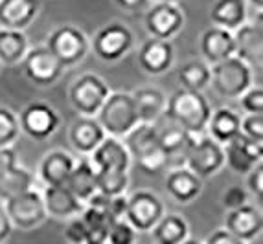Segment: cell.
Wrapping results in <instances>:
<instances>
[{
    "instance_id": "obj_1",
    "label": "cell",
    "mask_w": 263,
    "mask_h": 244,
    "mask_svg": "<svg viewBox=\"0 0 263 244\" xmlns=\"http://www.w3.org/2000/svg\"><path fill=\"white\" fill-rule=\"evenodd\" d=\"M162 114L166 119L182 127L190 134H201L202 131H206L212 109L201 90L179 88L166 99Z\"/></svg>"
},
{
    "instance_id": "obj_2",
    "label": "cell",
    "mask_w": 263,
    "mask_h": 244,
    "mask_svg": "<svg viewBox=\"0 0 263 244\" xmlns=\"http://www.w3.org/2000/svg\"><path fill=\"white\" fill-rule=\"evenodd\" d=\"M123 145L145 174H158L170 164L166 151L158 144V131L155 123L138 121L123 136Z\"/></svg>"
},
{
    "instance_id": "obj_3",
    "label": "cell",
    "mask_w": 263,
    "mask_h": 244,
    "mask_svg": "<svg viewBox=\"0 0 263 244\" xmlns=\"http://www.w3.org/2000/svg\"><path fill=\"white\" fill-rule=\"evenodd\" d=\"M96 119L103 127L105 134L114 136V138H123L140 121L131 94H125V92L109 94L98 110Z\"/></svg>"
},
{
    "instance_id": "obj_4",
    "label": "cell",
    "mask_w": 263,
    "mask_h": 244,
    "mask_svg": "<svg viewBox=\"0 0 263 244\" xmlns=\"http://www.w3.org/2000/svg\"><path fill=\"white\" fill-rule=\"evenodd\" d=\"M210 83L223 97H239L252 85L250 66L239 57L230 55L210 68Z\"/></svg>"
},
{
    "instance_id": "obj_5",
    "label": "cell",
    "mask_w": 263,
    "mask_h": 244,
    "mask_svg": "<svg viewBox=\"0 0 263 244\" xmlns=\"http://www.w3.org/2000/svg\"><path fill=\"white\" fill-rule=\"evenodd\" d=\"M184 161L186 167L193 171L197 176L208 178L212 174L219 173V169L224 166L223 145L210 136H204V138L199 139H195V136H193L188 149H186Z\"/></svg>"
},
{
    "instance_id": "obj_6",
    "label": "cell",
    "mask_w": 263,
    "mask_h": 244,
    "mask_svg": "<svg viewBox=\"0 0 263 244\" xmlns=\"http://www.w3.org/2000/svg\"><path fill=\"white\" fill-rule=\"evenodd\" d=\"M4 209L11 224L24 231L37 228L39 224L44 222V218L48 217L46 209H44L43 195L37 193L33 188L8 198Z\"/></svg>"
},
{
    "instance_id": "obj_7",
    "label": "cell",
    "mask_w": 263,
    "mask_h": 244,
    "mask_svg": "<svg viewBox=\"0 0 263 244\" xmlns=\"http://www.w3.org/2000/svg\"><path fill=\"white\" fill-rule=\"evenodd\" d=\"M46 48L65 66H74L83 61L88 52V40L85 33L76 26H61L53 30L48 37Z\"/></svg>"
},
{
    "instance_id": "obj_8",
    "label": "cell",
    "mask_w": 263,
    "mask_h": 244,
    "mask_svg": "<svg viewBox=\"0 0 263 244\" xmlns=\"http://www.w3.org/2000/svg\"><path fill=\"white\" fill-rule=\"evenodd\" d=\"M133 31L122 22H110L103 26L92 40V50L101 61L114 63L133 48Z\"/></svg>"
},
{
    "instance_id": "obj_9",
    "label": "cell",
    "mask_w": 263,
    "mask_h": 244,
    "mask_svg": "<svg viewBox=\"0 0 263 244\" xmlns=\"http://www.w3.org/2000/svg\"><path fill=\"white\" fill-rule=\"evenodd\" d=\"M109 94V87L103 79L94 74H85L70 87V103L81 116H96Z\"/></svg>"
},
{
    "instance_id": "obj_10",
    "label": "cell",
    "mask_w": 263,
    "mask_h": 244,
    "mask_svg": "<svg viewBox=\"0 0 263 244\" xmlns=\"http://www.w3.org/2000/svg\"><path fill=\"white\" fill-rule=\"evenodd\" d=\"M22 68L31 83L37 87H50L63 75L65 66L46 46H37L24 53Z\"/></svg>"
},
{
    "instance_id": "obj_11",
    "label": "cell",
    "mask_w": 263,
    "mask_h": 244,
    "mask_svg": "<svg viewBox=\"0 0 263 244\" xmlns=\"http://www.w3.org/2000/svg\"><path fill=\"white\" fill-rule=\"evenodd\" d=\"M224 166L237 174H249V171L263 160V141L247 138L243 132L223 144Z\"/></svg>"
},
{
    "instance_id": "obj_12",
    "label": "cell",
    "mask_w": 263,
    "mask_h": 244,
    "mask_svg": "<svg viewBox=\"0 0 263 244\" xmlns=\"http://www.w3.org/2000/svg\"><path fill=\"white\" fill-rule=\"evenodd\" d=\"M164 215V206L157 195L151 191H136L127 198L125 220L136 231H151Z\"/></svg>"
},
{
    "instance_id": "obj_13",
    "label": "cell",
    "mask_w": 263,
    "mask_h": 244,
    "mask_svg": "<svg viewBox=\"0 0 263 244\" xmlns=\"http://www.w3.org/2000/svg\"><path fill=\"white\" fill-rule=\"evenodd\" d=\"M184 26V15L173 2H158L145 15V30L151 37L167 39L175 37Z\"/></svg>"
},
{
    "instance_id": "obj_14",
    "label": "cell",
    "mask_w": 263,
    "mask_h": 244,
    "mask_svg": "<svg viewBox=\"0 0 263 244\" xmlns=\"http://www.w3.org/2000/svg\"><path fill=\"white\" fill-rule=\"evenodd\" d=\"M18 125L30 138L33 139H46L57 131L59 127V116L55 110L46 103H30L21 112Z\"/></svg>"
},
{
    "instance_id": "obj_15",
    "label": "cell",
    "mask_w": 263,
    "mask_h": 244,
    "mask_svg": "<svg viewBox=\"0 0 263 244\" xmlns=\"http://www.w3.org/2000/svg\"><path fill=\"white\" fill-rule=\"evenodd\" d=\"M234 55L239 57L241 61L252 66H261L263 57V31H261V21L245 24L234 30Z\"/></svg>"
},
{
    "instance_id": "obj_16",
    "label": "cell",
    "mask_w": 263,
    "mask_h": 244,
    "mask_svg": "<svg viewBox=\"0 0 263 244\" xmlns=\"http://www.w3.org/2000/svg\"><path fill=\"white\" fill-rule=\"evenodd\" d=\"M90 161L98 171H127L131 154L122 139L107 134L90 153Z\"/></svg>"
},
{
    "instance_id": "obj_17",
    "label": "cell",
    "mask_w": 263,
    "mask_h": 244,
    "mask_svg": "<svg viewBox=\"0 0 263 244\" xmlns=\"http://www.w3.org/2000/svg\"><path fill=\"white\" fill-rule=\"evenodd\" d=\"M224 228L234 237H237V239L241 240V242L254 240L261 233V228H263L261 211L250 204H243L236 209H228Z\"/></svg>"
},
{
    "instance_id": "obj_18",
    "label": "cell",
    "mask_w": 263,
    "mask_h": 244,
    "mask_svg": "<svg viewBox=\"0 0 263 244\" xmlns=\"http://www.w3.org/2000/svg\"><path fill=\"white\" fill-rule=\"evenodd\" d=\"M43 202L46 215L53 218H70L83 211L85 202H81L70 189L63 186H46L43 193Z\"/></svg>"
},
{
    "instance_id": "obj_19",
    "label": "cell",
    "mask_w": 263,
    "mask_h": 244,
    "mask_svg": "<svg viewBox=\"0 0 263 244\" xmlns=\"http://www.w3.org/2000/svg\"><path fill=\"white\" fill-rule=\"evenodd\" d=\"M173 63V46L167 39L151 37L142 44L138 52V65L145 74H164Z\"/></svg>"
},
{
    "instance_id": "obj_20",
    "label": "cell",
    "mask_w": 263,
    "mask_h": 244,
    "mask_svg": "<svg viewBox=\"0 0 263 244\" xmlns=\"http://www.w3.org/2000/svg\"><path fill=\"white\" fill-rule=\"evenodd\" d=\"M166 191L173 200L188 204L202 191V178L188 167L171 169L166 176Z\"/></svg>"
},
{
    "instance_id": "obj_21",
    "label": "cell",
    "mask_w": 263,
    "mask_h": 244,
    "mask_svg": "<svg viewBox=\"0 0 263 244\" xmlns=\"http://www.w3.org/2000/svg\"><path fill=\"white\" fill-rule=\"evenodd\" d=\"M39 8V0H0V26L24 30L37 17Z\"/></svg>"
},
{
    "instance_id": "obj_22",
    "label": "cell",
    "mask_w": 263,
    "mask_h": 244,
    "mask_svg": "<svg viewBox=\"0 0 263 244\" xmlns=\"http://www.w3.org/2000/svg\"><path fill=\"white\" fill-rule=\"evenodd\" d=\"M234 35L227 28L212 26L201 37V53L210 65L234 55Z\"/></svg>"
},
{
    "instance_id": "obj_23",
    "label": "cell",
    "mask_w": 263,
    "mask_h": 244,
    "mask_svg": "<svg viewBox=\"0 0 263 244\" xmlns=\"http://www.w3.org/2000/svg\"><path fill=\"white\" fill-rule=\"evenodd\" d=\"M105 131L94 116H79L70 127V144L81 154H90L101 139L105 138Z\"/></svg>"
},
{
    "instance_id": "obj_24",
    "label": "cell",
    "mask_w": 263,
    "mask_h": 244,
    "mask_svg": "<svg viewBox=\"0 0 263 244\" xmlns=\"http://www.w3.org/2000/svg\"><path fill=\"white\" fill-rule=\"evenodd\" d=\"M65 186L81 202H87L88 196L98 191L96 167L92 166V161L88 160V158H81L79 161H76L70 174H68V178H66Z\"/></svg>"
},
{
    "instance_id": "obj_25",
    "label": "cell",
    "mask_w": 263,
    "mask_h": 244,
    "mask_svg": "<svg viewBox=\"0 0 263 244\" xmlns=\"http://www.w3.org/2000/svg\"><path fill=\"white\" fill-rule=\"evenodd\" d=\"M74 158L65 151H52L43 158L39 167L41 180L46 186H63L74 167Z\"/></svg>"
},
{
    "instance_id": "obj_26",
    "label": "cell",
    "mask_w": 263,
    "mask_h": 244,
    "mask_svg": "<svg viewBox=\"0 0 263 244\" xmlns=\"http://www.w3.org/2000/svg\"><path fill=\"white\" fill-rule=\"evenodd\" d=\"M206 129L210 132V138H214L215 141H219L223 145L241 132V116L234 112L232 109L221 107L210 114Z\"/></svg>"
},
{
    "instance_id": "obj_27",
    "label": "cell",
    "mask_w": 263,
    "mask_h": 244,
    "mask_svg": "<svg viewBox=\"0 0 263 244\" xmlns=\"http://www.w3.org/2000/svg\"><path fill=\"white\" fill-rule=\"evenodd\" d=\"M140 121L155 123L164 112L166 96L157 88H138L131 94Z\"/></svg>"
},
{
    "instance_id": "obj_28",
    "label": "cell",
    "mask_w": 263,
    "mask_h": 244,
    "mask_svg": "<svg viewBox=\"0 0 263 244\" xmlns=\"http://www.w3.org/2000/svg\"><path fill=\"white\" fill-rule=\"evenodd\" d=\"M247 18L245 0H215L210 9V21L214 26L227 28L234 31L239 28Z\"/></svg>"
},
{
    "instance_id": "obj_29",
    "label": "cell",
    "mask_w": 263,
    "mask_h": 244,
    "mask_svg": "<svg viewBox=\"0 0 263 244\" xmlns=\"http://www.w3.org/2000/svg\"><path fill=\"white\" fill-rule=\"evenodd\" d=\"M153 239L160 244H180L188 240V222L177 213L162 215L158 222L151 228Z\"/></svg>"
},
{
    "instance_id": "obj_30",
    "label": "cell",
    "mask_w": 263,
    "mask_h": 244,
    "mask_svg": "<svg viewBox=\"0 0 263 244\" xmlns=\"http://www.w3.org/2000/svg\"><path fill=\"white\" fill-rule=\"evenodd\" d=\"M157 131H158V144L166 151L167 160L171 161V158L175 156H182V160H184L186 149H188L190 141H192L195 134H190L188 131H184L182 127L175 125L170 119H167L166 127H157Z\"/></svg>"
},
{
    "instance_id": "obj_31",
    "label": "cell",
    "mask_w": 263,
    "mask_h": 244,
    "mask_svg": "<svg viewBox=\"0 0 263 244\" xmlns=\"http://www.w3.org/2000/svg\"><path fill=\"white\" fill-rule=\"evenodd\" d=\"M79 217H81V220L85 224V230H87V244L107 242L109 230L114 222L112 218L107 215V211L85 206L83 211L79 213Z\"/></svg>"
},
{
    "instance_id": "obj_32",
    "label": "cell",
    "mask_w": 263,
    "mask_h": 244,
    "mask_svg": "<svg viewBox=\"0 0 263 244\" xmlns=\"http://www.w3.org/2000/svg\"><path fill=\"white\" fill-rule=\"evenodd\" d=\"M28 52V39L22 30H0V61L6 65L21 63L24 53Z\"/></svg>"
},
{
    "instance_id": "obj_33",
    "label": "cell",
    "mask_w": 263,
    "mask_h": 244,
    "mask_svg": "<svg viewBox=\"0 0 263 244\" xmlns=\"http://www.w3.org/2000/svg\"><path fill=\"white\" fill-rule=\"evenodd\" d=\"M33 188V174L24 167H11L4 174H0V198L8 200L11 196L21 195Z\"/></svg>"
},
{
    "instance_id": "obj_34",
    "label": "cell",
    "mask_w": 263,
    "mask_h": 244,
    "mask_svg": "<svg viewBox=\"0 0 263 244\" xmlns=\"http://www.w3.org/2000/svg\"><path fill=\"white\" fill-rule=\"evenodd\" d=\"M179 81L182 88L202 90L210 83V66L202 61H190L179 70Z\"/></svg>"
},
{
    "instance_id": "obj_35",
    "label": "cell",
    "mask_w": 263,
    "mask_h": 244,
    "mask_svg": "<svg viewBox=\"0 0 263 244\" xmlns=\"http://www.w3.org/2000/svg\"><path fill=\"white\" fill-rule=\"evenodd\" d=\"M98 191L103 195H122L127 189L129 176L127 171H98L96 169Z\"/></svg>"
},
{
    "instance_id": "obj_36",
    "label": "cell",
    "mask_w": 263,
    "mask_h": 244,
    "mask_svg": "<svg viewBox=\"0 0 263 244\" xmlns=\"http://www.w3.org/2000/svg\"><path fill=\"white\" fill-rule=\"evenodd\" d=\"M18 132H21V125L15 112L6 107H0V147H8L13 144Z\"/></svg>"
},
{
    "instance_id": "obj_37",
    "label": "cell",
    "mask_w": 263,
    "mask_h": 244,
    "mask_svg": "<svg viewBox=\"0 0 263 244\" xmlns=\"http://www.w3.org/2000/svg\"><path fill=\"white\" fill-rule=\"evenodd\" d=\"M138 239V231L131 226V224L125 220V218H120V220H114L112 226L109 230V237H107V242L110 244H131Z\"/></svg>"
},
{
    "instance_id": "obj_38",
    "label": "cell",
    "mask_w": 263,
    "mask_h": 244,
    "mask_svg": "<svg viewBox=\"0 0 263 244\" xmlns=\"http://www.w3.org/2000/svg\"><path fill=\"white\" fill-rule=\"evenodd\" d=\"M241 109L249 114H263V88L250 85L241 96Z\"/></svg>"
},
{
    "instance_id": "obj_39",
    "label": "cell",
    "mask_w": 263,
    "mask_h": 244,
    "mask_svg": "<svg viewBox=\"0 0 263 244\" xmlns=\"http://www.w3.org/2000/svg\"><path fill=\"white\" fill-rule=\"evenodd\" d=\"M241 132L250 139L263 141V114H249L241 119Z\"/></svg>"
},
{
    "instance_id": "obj_40",
    "label": "cell",
    "mask_w": 263,
    "mask_h": 244,
    "mask_svg": "<svg viewBox=\"0 0 263 244\" xmlns=\"http://www.w3.org/2000/svg\"><path fill=\"white\" fill-rule=\"evenodd\" d=\"M65 237H66V240H70V242L87 244V230H85V224L79 215L68 218V224H66V228H65Z\"/></svg>"
},
{
    "instance_id": "obj_41",
    "label": "cell",
    "mask_w": 263,
    "mask_h": 244,
    "mask_svg": "<svg viewBox=\"0 0 263 244\" xmlns=\"http://www.w3.org/2000/svg\"><path fill=\"white\" fill-rule=\"evenodd\" d=\"M249 200V195L243 188L239 186H232V188H228L227 191L223 193V206L227 209H236L239 206L247 204Z\"/></svg>"
},
{
    "instance_id": "obj_42",
    "label": "cell",
    "mask_w": 263,
    "mask_h": 244,
    "mask_svg": "<svg viewBox=\"0 0 263 244\" xmlns=\"http://www.w3.org/2000/svg\"><path fill=\"white\" fill-rule=\"evenodd\" d=\"M125 209H127V196L123 195H114L109 196V204H107V215H109L112 220H120V218H125Z\"/></svg>"
},
{
    "instance_id": "obj_43",
    "label": "cell",
    "mask_w": 263,
    "mask_h": 244,
    "mask_svg": "<svg viewBox=\"0 0 263 244\" xmlns=\"http://www.w3.org/2000/svg\"><path fill=\"white\" fill-rule=\"evenodd\" d=\"M249 189L258 196V200L263 198V164H256L249 171Z\"/></svg>"
},
{
    "instance_id": "obj_44",
    "label": "cell",
    "mask_w": 263,
    "mask_h": 244,
    "mask_svg": "<svg viewBox=\"0 0 263 244\" xmlns=\"http://www.w3.org/2000/svg\"><path fill=\"white\" fill-rule=\"evenodd\" d=\"M17 166V154L11 147H0V174Z\"/></svg>"
},
{
    "instance_id": "obj_45",
    "label": "cell",
    "mask_w": 263,
    "mask_h": 244,
    "mask_svg": "<svg viewBox=\"0 0 263 244\" xmlns=\"http://www.w3.org/2000/svg\"><path fill=\"white\" fill-rule=\"evenodd\" d=\"M206 242L208 244H243L241 240L237 239V237H234L227 228H224V230L214 231V233L206 239Z\"/></svg>"
},
{
    "instance_id": "obj_46",
    "label": "cell",
    "mask_w": 263,
    "mask_h": 244,
    "mask_svg": "<svg viewBox=\"0 0 263 244\" xmlns=\"http://www.w3.org/2000/svg\"><path fill=\"white\" fill-rule=\"evenodd\" d=\"M11 230H13V224H11V220H9L6 209L0 206V242L11 235Z\"/></svg>"
},
{
    "instance_id": "obj_47",
    "label": "cell",
    "mask_w": 263,
    "mask_h": 244,
    "mask_svg": "<svg viewBox=\"0 0 263 244\" xmlns=\"http://www.w3.org/2000/svg\"><path fill=\"white\" fill-rule=\"evenodd\" d=\"M114 4H118L120 8L127 9V11H136V9L144 8L147 0H114Z\"/></svg>"
},
{
    "instance_id": "obj_48",
    "label": "cell",
    "mask_w": 263,
    "mask_h": 244,
    "mask_svg": "<svg viewBox=\"0 0 263 244\" xmlns=\"http://www.w3.org/2000/svg\"><path fill=\"white\" fill-rule=\"evenodd\" d=\"M250 2H252V4H254L258 9H261V8H263V0H250Z\"/></svg>"
},
{
    "instance_id": "obj_49",
    "label": "cell",
    "mask_w": 263,
    "mask_h": 244,
    "mask_svg": "<svg viewBox=\"0 0 263 244\" xmlns=\"http://www.w3.org/2000/svg\"><path fill=\"white\" fill-rule=\"evenodd\" d=\"M158 2H175V0H158Z\"/></svg>"
}]
</instances>
